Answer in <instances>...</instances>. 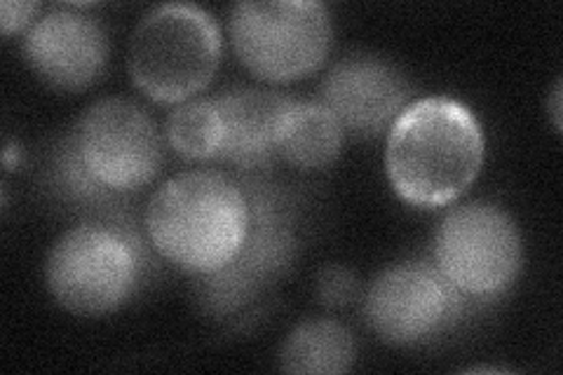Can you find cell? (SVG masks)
<instances>
[{"instance_id": "obj_1", "label": "cell", "mask_w": 563, "mask_h": 375, "mask_svg": "<svg viewBox=\"0 0 563 375\" xmlns=\"http://www.w3.org/2000/svg\"><path fill=\"white\" fill-rule=\"evenodd\" d=\"M484 153V132L470 109L449 97H426L390 124L385 169L404 202L437 209L474 184Z\"/></svg>"}, {"instance_id": "obj_2", "label": "cell", "mask_w": 563, "mask_h": 375, "mask_svg": "<svg viewBox=\"0 0 563 375\" xmlns=\"http://www.w3.org/2000/svg\"><path fill=\"white\" fill-rule=\"evenodd\" d=\"M250 230V200L238 178L214 169L184 172L157 188L146 232L157 254L190 275L231 263Z\"/></svg>"}, {"instance_id": "obj_3", "label": "cell", "mask_w": 563, "mask_h": 375, "mask_svg": "<svg viewBox=\"0 0 563 375\" xmlns=\"http://www.w3.org/2000/svg\"><path fill=\"white\" fill-rule=\"evenodd\" d=\"M130 76L148 99L184 103L217 76L221 31L198 5L167 3L141 16L130 38Z\"/></svg>"}, {"instance_id": "obj_4", "label": "cell", "mask_w": 563, "mask_h": 375, "mask_svg": "<svg viewBox=\"0 0 563 375\" xmlns=\"http://www.w3.org/2000/svg\"><path fill=\"white\" fill-rule=\"evenodd\" d=\"M141 265L144 261L132 225L87 221L64 232L49 249L45 282L64 310L101 317L132 296Z\"/></svg>"}, {"instance_id": "obj_5", "label": "cell", "mask_w": 563, "mask_h": 375, "mask_svg": "<svg viewBox=\"0 0 563 375\" xmlns=\"http://www.w3.org/2000/svg\"><path fill=\"white\" fill-rule=\"evenodd\" d=\"M231 43L256 78L294 82L327 62L331 16L317 0H242L231 10Z\"/></svg>"}, {"instance_id": "obj_6", "label": "cell", "mask_w": 563, "mask_h": 375, "mask_svg": "<svg viewBox=\"0 0 563 375\" xmlns=\"http://www.w3.org/2000/svg\"><path fill=\"white\" fill-rule=\"evenodd\" d=\"M434 265L463 296L503 294L521 267V235L515 219L484 200L455 207L437 230Z\"/></svg>"}, {"instance_id": "obj_7", "label": "cell", "mask_w": 563, "mask_h": 375, "mask_svg": "<svg viewBox=\"0 0 563 375\" xmlns=\"http://www.w3.org/2000/svg\"><path fill=\"white\" fill-rule=\"evenodd\" d=\"M250 200V230L238 256L221 271L205 275L202 306L211 315H231L250 302L266 282L289 265L296 235L294 211L275 186L263 178H240Z\"/></svg>"}, {"instance_id": "obj_8", "label": "cell", "mask_w": 563, "mask_h": 375, "mask_svg": "<svg viewBox=\"0 0 563 375\" xmlns=\"http://www.w3.org/2000/svg\"><path fill=\"white\" fill-rule=\"evenodd\" d=\"M82 165L101 186L130 192L151 184L163 167V141L153 118L130 99H101L74 132Z\"/></svg>"}, {"instance_id": "obj_9", "label": "cell", "mask_w": 563, "mask_h": 375, "mask_svg": "<svg viewBox=\"0 0 563 375\" xmlns=\"http://www.w3.org/2000/svg\"><path fill=\"white\" fill-rule=\"evenodd\" d=\"M463 294L426 261L387 267L366 294L368 327L390 345H416L461 315Z\"/></svg>"}, {"instance_id": "obj_10", "label": "cell", "mask_w": 563, "mask_h": 375, "mask_svg": "<svg viewBox=\"0 0 563 375\" xmlns=\"http://www.w3.org/2000/svg\"><path fill=\"white\" fill-rule=\"evenodd\" d=\"M80 5L49 10L35 20L24 41V55L31 68L47 85L76 92L90 87L106 66L109 43L101 24Z\"/></svg>"}, {"instance_id": "obj_11", "label": "cell", "mask_w": 563, "mask_h": 375, "mask_svg": "<svg viewBox=\"0 0 563 375\" xmlns=\"http://www.w3.org/2000/svg\"><path fill=\"white\" fill-rule=\"evenodd\" d=\"M411 87L399 70L378 57H345L322 82V106L339 118L343 130L374 136L390 128L407 109Z\"/></svg>"}, {"instance_id": "obj_12", "label": "cell", "mask_w": 563, "mask_h": 375, "mask_svg": "<svg viewBox=\"0 0 563 375\" xmlns=\"http://www.w3.org/2000/svg\"><path fill=\"white\" fill-rule=\"evenodd\" d=\"M214 101L223 120L219 159L242 172L266 169L277 157V134L291 99L268 89H231Z\"/></svg>"}, {"instance_id": "obj_13", "label": "cell", "mask_w": 563, "mask_h": 375, "mask_svg": "<svg viewBox=\"0 0 563 375\" xmlns=\"http://www.w3.org/2000/svg\"><path fill=\"white\" fill-rule=\"evenodd\" d=\"M345 130L327 106L291 99L277 134V157L298 169H324L341 155Z\"/></svg>"}, {"instance_id": "obj_14", "label": "cell", "mask_w": 563, "mask_h": 375, "mask_svg": "<svg viewBox=\"0 0 563 375\" xmlns=\"http://www.w3.org/2000/svg\"><path fill=\"white\" fill-rule=\"evenodd\" d=\"M355 338L333 319L298 324L279 350V368L296 375H339L355 364Z\"/></svg>"}, {"instance_id": "obj_15", "label": "cell", "mask_w": 563, "mask_h": 375, "mask_svg": "<svg viewBox=\"0 0 563 375\" xmlns=\"http://www.w3.org/2000/svg\"><path fill=\"white\" fill-rule=\"evenodd\" d=\"M167 136L172 148L186 159H219L223 146V120L217 101H184L169 115Z\"/></svg>"}, {"instance_id": "obj_16", "label": "cell", "mask_w": 563, "mask_h": 375, "mask_svg": "<svg viewBox=\"0 0 563 375\" xmlns=\"http://www.w3.org/2000/svg\"><path fill=\"white\" fill-rule=\"evenodd\" d=\"M357 296V279L343 265H329L317 275V298L329 308H343Z\"/></svg>"}, {"instance_id": "obj_17", "label": "cell", "mask_w": 563, "mask_h": 375, "mask_svg": "<svg viewBox=\"0 0 563 375\" xmlns=\"http://www.w3.org/2000/svg\"><path fill=\"white\" fill-rule=\"evenodd\" d=\"M38 12L41 3H29V0H3V3H0V26H3V35H12L26 29Z\"/></svg>"}, {"instance_id": "obj_18", "label": "cell", "mask_w": 563, "mask_h": 375, "mask_svg": "<svg viewBox=\"0 0 563 375\" xmlns=\"http://www.w3.org/2000/svg\"><path fill=\"white\" fill-rule=\"evenodd\" d=\"M561 101H563V85H561V80H556V85H554V92H552V99H550V111H552L554 128H556L559 132H561V128H563V120H561L563 106H561Z\"/></svg>"}, {"instance_id": "obj_19", "label": "cell", "mask_w": 563, "mask_h": 375, "mask_svg": "<svg viewBox=\"0 0 563 375\" xmlns=\"http://www.w3.org/2000/svg\"><path fill=\"white\" fill-rule=\"evenodd\" d=\"M3 165H5V172H14L16 167H20V146H16L14 141H8L5 144Z\"/></svg>"}]
</instances>
